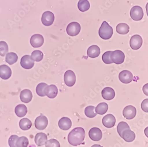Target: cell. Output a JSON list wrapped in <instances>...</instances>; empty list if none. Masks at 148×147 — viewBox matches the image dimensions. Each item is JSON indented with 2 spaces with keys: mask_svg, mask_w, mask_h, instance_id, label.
Wrapping results in <instances>:
<instances>
[{
  "mask_svg": "<svg viewBox=\"0 0 148 147\" xmlns=\"http://www.w3.org/2000/svg\"><path fill=\"white\" fill-rule=\"evenodd\" d=\"M99 34L100 37L102 39L108 40L113 35V30L112 28L104 21L99 29Z\"/></svg>",
  "mask_w": 148,
  "mask_h": 147,
  "instance_id": "7a4b0ae2",
  "label": "cell"
},
{
  "mask_svg": "<svg viewBox=\"0 0 148 147\" xmlns=\"http://www.w3.org/2000/svg\"><path fill=\"white\" fill-rule=\"evenodd\" d=\"M129 30V26L125 23H120L116 27V31L119 34L125 35L128 33Z\"/></svg>",
  "mask_w": 148,
  "mask_h": 147,
  "instance_id": "d4e9b609",
  "label": "cell"
},
{
  "mask_svg": "<svg viewBox=\"0 0 148 147\" xmlns=\"http://www.w3.org/2000/svg\"><path fill=\"white\" fill-rule=\"evenodd\" d=\"M9 52L8 45L4 41H0V55L4 57Z\"/></svg>",
  "mask_w": 148,
  "mask_h": 147,
  "instance_id": "e575fe53",
  "label": "cell"
},
{
  "mask_svg": "<svg viewBox=\"0 0 148 147\" xmlns=\"http://www.w3.org/2000/svg\"><path fill=\"white\" fill-rule=\"evenodd\" d=\"M34 61L32 60L31 56L29 55H25L21 60V65L25 69H31L34 66Z\"/></svg>",
  "mask_w": 148,
  "mask_h": 147,
  "instance_id": "8fae6325",
  "label": "cell"
},
{
  "mask_svg": "<svg viewBox=\"0 0 148 147\" xmlns=\"http://www.w3.org/2000/svg\"><path fill=\"white\" fill-rule=\"evenodd\" d=\"M58 124L60 129L66 131L69 130L71 128L72 123L71 120L69 118L64 117L60 119Z\"/></svg>",
  "mask_w": 148,
  "mask_h": 147,
  "instance_id": "ac0fdd59",
  "label": "cell"
},
{
  "mask_svg": "<svg viewBox=\"0 0 148 147\" xmlns=\"http://www.w3.org/2000/svg\"><path fill=\"white\" fill-rule=\"evenodd\" d=\"M21 101L25 103L30 102L32 100V94L29 89H25L21 92L20 94Z\"/></svg>",
  "mask_w": 148,
  "mask_h": 147,
  "instance_id": "ffe728a7",
  "label": "cell"
},
{
  "mask_svg": "<svg viewBox=\"0 0 148 147\" xmlns=\"http://www.w3.org/2000/svg\"><path fill=\"white\" fill-rule=\"evenodd\" d=\"M81 30L80 25L77 22H72L69 24L66 28V32L70 36H77Z\"/></svg>",
  "mask_w": 148,
  "mask_h": 147,
  "instance_id": "277c9868",
  "label": "cell"
},
{
  "mask_svg": "<svg viewBox=\"0 0 148 147\" xmlns=\"http://www.w3.org/2000/svg\"><path fill=\"white\" fill-rule=\"evenodd\" d=\"M48 85L45 83H40L37 85L36 88V92L40 97H45L46 96L45 93V89Z\"/></svg>",
  "mask_w": 148,
  "mask_h": 147,
  "instance_id": "4dcf8cb0",
  "label": "cell"
},
{
  "mask_svg": "<svg viewBox=\"0 0 148 147\" xmlns=\"http://www.w3.org/2000/svg\"><path fill=\"white\" fill-rule=\"evenodd\" d=\"M44 37L40 34H34L30 39L31 45L34 48L41 47L44 44Z\"/></svg>",
  "mask_w": 148,
  "mask_h": 147,
  "instance_id": "5bb4252c",
  "label": "cell"
},
{
  "mask_svg": "<svg viewBox=\"0 0 148 147\" xmlns=\"http://www.w3.org/2000/svg\"><path fill=\"white\" fill-rule=\"evenodd\" d=\"M112 52V51H107L103 54L102 59L103 62L105 64H110L113 63L110 57Z\"/></svg>",
  "mask_w": 148,
  "mask_h": 147,
  "instance_id": "d590c367",
  "label": "cell"
},
{
  "mask_svg": "<svg viewBox=\"0 0 148 147\" xmlns=\"http://www.w3.org/2000/svg\"><path fill=\"white\" fill-rule=\"evenodd\" d=\"M15 112L17 117H22L26 115L28 112V109L25 105L20 104L16 107Z\"/></svg>",
  "mask_w": 148,
  "mask_h": 147,
  "instance_id": "cb8c5ba5",
  "label": "cell"
},
{
  "mask_svg": "<svg viewBox=\"0 0 148 147\" xmlns=\"http://www.w3.org/2000/svg\"><path fill=\"white\" fill-rule=\"evenodd\" d=\"M144 133L146 137L148 138V127H146L145 129Z\"/></svg>",
  "mask_w": 148,
  "mask_h": 147,
  "instance_id": "60d3db41",
  "label": "cell"
},
{
  "mask_svg": "<svg viewBox=\"0 0 148 147\" xmlns=\"http://www.w3.org/2000/svg\"><path fill=\"white\" fill-rule=\"evenodd\" d=\"M85 114L88 117L94 118L96 116L97 113L95 111V107L93 106H88L85 109Z\"/></svg>",
  "mask_w": 148,
  "mask_h": 147,
  "instance_id": "f546056e",
  "label": "cell"
},
{
  "mask_svg": "<svg viewBox=\"0 0 148 147\" xmlns=\"http://www.w3.org/2000/svg\"><path fill=\"white\" fill-rule=\"evenodd\" d=\"M85 137L84 129L81 127L73 129L68 135V141L71 145L77 146L83 144Z\"/></svg>",
  "mask_w": 148,
  "mask_h": 147,
  "instance_id": "6da1fadb",
  "label": "cell"
},
{
  "mask_svg": "<svg viewBox=\"0 0 148 147\" xmlns=\"http://www.w3.org/2000/svg\"><path fill=\"white\" fill-rule=\"evenodd\" d=\"M135 134L130 129H126L122 133L121 138L127 142H131L135 139Z\"/></svg>",
  "mask_w": 148,
  "mask_h": 147,
  "instance_id": "7402d4cb",
  "label": "cell"
},
{
  "mask_svg": "<svg viewBox=\"0 0 148 147\" xmlns=\"http://www.w3.org/2000/svg\"><path fill=\"white\" fill-rule=\"evenodd\" d=\"M143 42V39L140 36L134 35L131 37L130 43L132 49L133 50H138L142 46Z\"/></svg>",
  "mask_w": 148,
  "mask_h": 147,
  "instance_id": "9c48e42d",
  "label": "cell"
},
{
  "mask_svg": "<svg viewBox=\"0 0 148 147\" xmlns=\"http://www.w3.org/2000/svg\"><path fill=\"white\" fill-rule=\"evenodd\" d=\"M143 92L146 96H148V83L146 84L143 87Z\"/></svg>",
  "mask_w": 148,
  "mask_h": 147,
  "instance_id": "ab89813d",
  "label": "cell"
},
{
  "mask_svg": "<svg viewBox=\"0 0 148 147\" xmlns=\"http://www.w3.org/2000/svg\"><path fill=\"white\" fill-rule=\"evenodd\" d=\"M130 15L131 18L134 21H140L143 17V10L141 7L134 6L130 10Z\"/></svg>",
  "mask_w": 148,
  "mask_h": 147,
  "instance_id": "3957f363",
  "label": "cell"
},
{
  "mask_svg": "<svg viewBox=\"0 0 148 147\" xmlns=\"http://www.w3.org/2000/svg\"><path fill=\"white\" fill-rule=\"evenodd\" d=\"M58 88L54 85L48 86L45 89L46 96L51 99L55 98L58 94Z\"/></svg>",
  "mask_w": 148,
  "mask_h": 147,
  "instance_id": "e0dca14e",
  "label": "cell"
},
{
  "mask_svg": "<svg viewBox=\"0 0 148 147\" xmlns=\"http://www.w3.org/2000/svg\"><path fill=\"white\" fill-rule=\"evenodd\" d=\"M64 81L66 86H73L76 81V76L74 72L71 70L66 71L64 76Z\"/></svg>",
  "mask_w": 148,
  "mask_h": 147,
  "instance_id": "8992f818",
  "label": "cell"
},
{
  "mask_svg": "<svg viewBox=\"0 0 148 147\" xmlns=\"http://www.w3.org/2000/svg\"><path fill=\"white\" fill-rule=\"evenodd\" d=\"M32 125V123L30 120L26 118L21 119L19 123L20 128L24 131L29 129L31 127Z\"/></svg>",
  "mask_w": 148,
  "mask_h": 147,
  "instance_id": "484cf974",
  "label": "cell"
},
{
  "mask_svg": "<svg viewBox=\"0 0 148 147\" xmlns=\"http://www.w3.org/2000/svg\"><path fill=\"white\" fill-rule=\"evenodd\" d=\"M120 81L124 84H129L134 79L133 74L128 70L123 71L119 74Z\"/></svg>",
  "mask_w": 148,
  "mask_h": 147,
  "instance_id": "7c38bea8",
  "label": "cell"
},
{
  "mask_svg": "<svg viewBox=\"0 0 148 147\" xmlns=\"http://www.w3.org/2000/svg\"><path fill=\"white\" fill-rule=\"evenodd\" d=\"M89 136L90 139L95 141H100L103 137L102 131L98 128H93L89 132Z\"/></svg>",
  "mask_w": 148,
  "mask_h": 147,
  "instance_id": "4fadbf2b",
  "label": "cell"
},
{
  "mask_svg": "<svg viewBox=\"0 0 148 147\" xmlns=\"http://www.w3.org/2000/svg\"><path fill=\"white\" fill-rule=\"evenodd\" d=\"M90 5L88 0H79L78 3V7L80 11H86L90 9Z\"/></svg>",
  "mask_w": 148,
  "mask_h": 147,
  "instance_id": "83f0119b",
  "label": "cell"
},
{
  "mask_svg": "<svg viewBox=\"0 0 148 147\" xmlns=\"http://www.w3.org/2000/svg\"><path fill=\"white\" fill-rule=\"evenodd\" d=\"M137 110L134 107L128 106L125 107L123 110V115L127 120H131L135 117Z\"/></svg>",
  "mask_w": 148,
  "mask_h": 147,
  "instance_id": "30bf717a",
  "label": "cell"
},
{
  "mask_svg": "<svg viewBox=\"0 0 148 147\" xmlns=\"http://www.w3.org/2000/svg\"><path fill=\"white\" fill-rule=\"evenodd\" d=\"M54 20V15L51 12L46 11L42 14L41 21L44 26H51Z\"/></svg>",
  "mask_w": 148,
  "mask_h": 147,
  "instance_id": "ba28073f",
  "label": "cell"
},
{
  "mask_svg": "<svg viewBox=\"0 0 148 147\" xmlns=\"http://www.w3.org/2000/svg\"><path fill=\"white\" fill-rule=\"evenodd\" d=\"M45 147H60V143L56 139H51L46 142Z\"/></svg>",
  "mask_w": 148,
  "mask_h": 147,
  "instance_id": "8d00e7d4",
  "label": "cell"
},
{
  "mask_svg": "<svg viewBox=\"0 0 148 147\" xmlns=\"http://www.w3.org/2000/svg\"><path fill=\"white\" fill-rule=\"evenodd\" d=\"M91 147H103V146L101 145H99V144H94V145H92Z\"/></svg>",
  "mask_w": 148,
  "mask_h": 147,
  "instance_id": "b9f144b4",
  "label": "cell"
},
{
  "mask_svg": "<svg viewBox=\"0 0 148 147\" xmlns=\"http://www.w3.org/2000/svg\"><path fill=\"white\" fill-rule=\"evenodd\" d=\"M108 109V106L106 103H101L99 104L95 108V111L97 114L103 115L106 113Z\"/></svg>",
  "mask_w": 148,
  "mask_h": 147,
  "instance_id": "4316f807",
  "label": "cell"
},
{
  "mask_svg": "<svg viewBox=\"0 0 148 147\" xmlns=\"http://www.w3.org/2000/svg\"><path fill=\"white\" fill-rule=\"evenodd\" d=\"M29 144V139L26 137H19L16 142V147H27Z\"/></svg>",
  "mask_w": 148,
  "mask_h": 147,
  "instance_id": "1f68e13d",
  "label": "cell"
},
{
  "mask_svg": "<svg viewBox=\"0 0 148 147\" xmlns=\"http://www.w3.org/2000/svg\"><path fill=\"white\" fill-rule=\"evenodd\" d=\"M43 53L41 51L35 50L32 53L31 57L34 61L39 62L43 59Z\"/></svg>",
  "mask_w": 148,
  "mask_h": 147,
  "instance_id": "d6a6232c",
  "label": "cell"
},
{
  "mask_svg": "<svg viewBox=\"0 0 148 147\" xmlns=\"http://www.w3.org/2000/svg\"><path fill=\"white\" fill-rule=\"evenodd\" d=\"M142 110L145 112H148V99H145L141 104Z\"/></svg>",
  "mask_w": 148,
  "mask_h": 147,
  "instance_id": "f35d334b",
  "label": "cell"
},
{
  "mask_svg": "<svg viewBox=\"0 0 148 147\" xmlns=\"http://www.w3.org/2000/svg\"><path fill=\"white\" fill-rule=\"evenodd\" d=\"M19 137L17 135H12L9 139V144L10 147H16V142Z\"/></svg>",
  "mask_w": 148,
  "mask_h": 147,
  "instance_id": "74e56055",
  "label": "cell"
},
{
  "mask_svg": "<svg viewBox=\"0 0 148 147\" xmlns=\"http://www.w3.org/2000/svg\"><path fill=\"white\" fill-rule=\"evenodd\" d=\"M145 8H146V12H147V16H148V2L147 3V4H146Z\"/></svg>",
  "mask_w": 148,
  "mask_h": 147,
  "instance_id": "7bdbcfd3",
  "label": "cell"
},
{
  "mask_svg": "<svg viewBox=\"0 0 148 147\" xmlns=\"http://www.w3.org/2000/svg\"><path fill=\"white\" fill-rule=\"evenodd\" d=\"M48 124V120L47 117L41 114L37 117L35 121V126L38 130H43L45 129Z\"/></svg>",
  "mask_w": 148,
  "mask_h": 147,
  "instance_id": "52a82bcc",
  "label": "cell"
},
{
  "mask_svg": "<svg viewBox=\"0 0 148 147\" xmlns=\"http://www.w3.org/2000/svg\"><path fill=\"white\" fill-rule=\"evenodd\" d=\"M12 75L11 68L5 65L0 66V77L3 80H7Z\"/></svg>",
  "mask_w": 148,
  "mask_h": 147,
  "instance_id": "2e32d148",
  "label": "cell"
},
{
  "mask_svg": "<svg viewBox=\"0 0 148 147\" xmlns=\"http://www.w3.org/2000/svg\"><path fill=\"white\" fill-rule=\"evenodd\" d=\"M102 95L105 100L110 101L114 98L115 96V92L114 90L111 88L106 87L102 90Z\"/></svg>",
  "mask_w": 148,
  "mask_h": 147,
  "instance_id": "d6986e66",
  "label": "cell"
},
{
  "mask_svg": "<svg viewBox=\"0 0 148 147\" xmlns=\"http://www.w3.org/2000/svg\"><path fill=\"white\" fill-rule=\"evenodd\" d=\"M110 57L113 63L119 65L122 64L124 61L125 54L122 51L117 50L112 51Z\"/></svg>",
  "mask_w": 148,
  "mask_h": 147,
  "instance_id": "5b68a950",
  "label": "cell"
},
{
  "mask_svg": "<svg viewBox=\"0 0 148 147\" xmlns=\"http://www.w3.org/2000/svg\"><path fill=\"white\" fill-rule=\"evenodd\" d=\"M18 60V56L14 52H10L6 54L5 61L7 63L12 65L14 64Z\"/></svg>",
  "mask_w": 148,
  "mask_h": 147,
  "instance_id": "f1b7e54d",
  "label": "cell"
},
{
  "mask_svg": "<svg viewBox=\"0 0 148 147\" xmlns=\"http://www.w3.org/2000/svg\"><path fill=\"white\" fill-rule=\"evenodd\" d=\"M48 141V137L45 133H38L36 135L35 137V142L38 146H41L45 144Z\"/></svg>",
  "mask_w": 148,
  "mask_h": 147,
  "instance_id": "44dd1931",
  "label": "cell"
},
{
  "mask_svg": "<svg viewBox=\"0 0 148 147\" xmlns=\"http://www.w3.org/2000/svg\"><path fill=\"white\" fill-rule=\"evenodd\" d=\"M87 56L89 57L94 58L98 57L100 54V50L96 45H93L89 48L87 51Z\"/></svg>",
  "mask_w": 148,
  "mask_h": 147,
  "instance_id": "603a6c76",
  "label": "cell"
},
{
  "mask_svg": "<svg viewBox=\"0 0 148 147\" xmlns=\"http://www.w3.org/2000/svg\"><path fill=\"white\" fill-rule=\"evenodd\" d=\"M103 125L107 128H111L115 125L116 119L114 115L108 114L103 117L102 120Z\"/></svg>",
  "mask_w": 148,
  "mask_h": 147,
  "instance_id": "9a60e30c",
  "label": "cell"
},
{
  "mask_svg": "<svg viewBox=\"0 0 148 147\" xmlns=\"http://www.w3.org/2000/svg\"><path fill=\"white\" fill-rule=\"evenodd\" d=\"M130 129V127L128 124H127L125 122H120L118 124V126H117V132L121 137L122 136V133L126 129Z\"/></svg>",
  "mask_w": 148,
  "mask_h": 147,
  "instance_id": "836d02e7",
  "label": "cell"
}]
</instances>
